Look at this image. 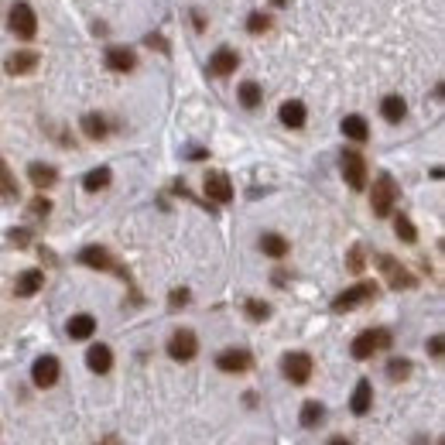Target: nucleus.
I'll return each mask as SVG.
<instances>
[{"instance_id": "1", "label": "nucleus", "mask_w": 445, "mask_h": 445, "mask_svg": "<svg viewBox=\"0 0 445 445\" xmlns=\"http://www.w3.org/2000/svg\"><path fill=\"white\" fill-rule=\"evenodd\" d=\"M394 202H397V185H394L391 175H377L373 182V192H370V206H373V216H391Z\"/></svg>"}, {"instance_id": "2", "label": "nucleus", "mask_w": 445, "mask_h": 445, "mask_svg": "<svg viewBox=\"0 0 445 445\" xmlns=\"http://www.w3.org/2000/svg\"><path fill=\"white\" fill-rule=\"evenodd\" d=\"M391 346V333L387 329H367V333H360L353 346H349V353L356 356V360H370L377 349H387Z\"/></svg>"}, {"instance_id": "3", "label": "nucleus", "mask_w": 445, "mask_h": 445, "mask_svg": "<svg viewBox=\"0 0 445 445\" xmlns=\"http://www.w3.org/2000/svg\"><path fill=\"white\" fill-rule=\"evenodd\" d=\"M195 353H199V340H195V333H192V329H179V333H172V340H168V356H172V360L188 363Z\"/></svg>"}, {"instance_id": "4", "label": "nucleus", "mask_w": 445, "mask_h": 445, "mask_svg": "<svg viewBox=\"0 0 445 445\" xmlns=\"http://www.w3.org/2000/svg\"><path fill=\"white\" fill-rule=\"evenodd\" d=\"M7 25H11V31H14L18 38H25L27 41V38H34V31H38V18H34V11H31L27 4H14Z\"/></svg>"}, {"instance_id": "5", "label": "nucleus", "mask_w": 445, "mask_h": 445, "mask_svg": "<svg viewBox=\"0 0 445 445\" xmlns=\"http://www.w3.org/2000/svg\"><path fill=\"white\" fill-rule=\"evenodd\" d=\"M377 295V285H370V281H360V285H353V288H346L333 302V312H349V309H356V305H363Z\"/></svg>"}, {"instance_id": "6", "label": "nucleus", "mask_w": 445, "mask_h": 445, "mask_svg": "<svg viewBox=\"0 0 445 445\" xmlns=\"http://www.w3.org/2000/svg\"><path fill=\"white\" fill-rule=\"evenodd\" d=\"M342 179L349 182V188H367V161L360 151H346L342 155Z\"/></svg>"}, {"instance_id": "7", "label": "nucleus", "mask_w": 445, "mask_h": 445, "mask_svg": "<svg viewBox=\"0 0 445 445\" xmlns=\"http://www.w3.org/2000/svg\"><path fill=\"white\" fill-rule=\"evenodd\" d=\"M281 370H285V377H288L291 384H309V377H312V356L309 353H288L281 360Z\"/></svg>"}, {"instance_id": "8", "label": "nucleus", "mask_w": 445, "mask_h": 445, "mask_svg": "<svg viewBox=\"0 0 445 445\" xmlns=\"http://www.w3.org/2000/svg\"><path fill=\"white\" fill-rule=\"evenodd\" d=\"M377 264H380V271H384V278H387V285H391V288H397V291H401V288H415V278H411V274H408L401 264L394 261V257L380 254V257H377Z\"/></svg>"}, {"instance_id": "9", "label": "nucleus", "mask_w": 445, "mask_h": 445, "mask_svg": "<svg viewBox=\"0 0 445 445\" xmlns=\"http://www.w3.org/2000/svg\"><path fill=\"white\" fill-rule=\"evenodd\" d=\"M250 353L247 349H223L219 356H216V367L223 370V373H247L250 370Z\"/></svg>"}, {"instance_id": "10", "label": "nucleus", "mask_w": 445, "mask_h": 445, "mask_svg": "<svg viewBox=\"0 0 445 445\" xmlns=\"http://www.w3.org/2000/svg\"><path fill=\"white\" fill-rule=\"evenodd\" d=\"M206 195H209L212 202L226 206V202L233 199V185H230V179H226L223 172H209V175H206Z\"/></svg>"}, {"instance_id": "11", "label": "nucleus", "mask_w": 445, "mask_h": 445, "mask_svg": "<svg viewBox=\"0 0 445 445\" xmlns=\"http://www.w3.org/2000/svg\"><path fill=\"white\" fill-rule=\"evenodd\" d=\"M58 360L55 356H38L34 360V367H31V380L38 384V387H52L55 380H58Z\"/></svg>"}, {"instance_id": "12", "label": "nucleus", "mask_w": 445, "mask_h": 445, "mask_svg": "<svg viewBox=\"0 0 445 445\" xmlns=\"http://www.w3.org/2000/svg\"><path fill=\"white\" fill-rule=\"evenodd\" d=\"M79 264H86V267H93V271H120L103 247H82V250H79ZM120 274H124V271H120Z\"/></svg>"}, {"instance_id": "13", "label": "nucleus", "mask_w": 445, "mask_h": 445, "mask_svg": "<svg viewBox=\"0 0 445 445\" xmlns=\"http://www.w3.org/2000/svg\"><path fill=\"white\" fill-rule=\"evenodd\" d=\"M236 65H240V55L233 52V49H216L209 58V72L212 76H230Z\"/></svg>"}, {"instance_id": "14", "label": "nucleus", "mask_w": 445, "mask_h": 445, "mask_svg": "<svg viewBox=\"0 0 445 445\" xmlns=\"http://www.w3.org/2000/svg\"><path fill=\"white\" fill-rule=\"evenodd\" d=\"M134 65H137V55H134L131 49H120V45L106 49V69H113V72H131Z\"/></svg>"}, {"instance_id": "15", "label": "nucleus", "mask_w": 445, "mask_h": 445, "mask_svg": "<svg viewBox=\"0 0 445 445\" xmlns=\"http://www.w3.org/2000/svg\"><path fill=\"white\" fill-rule=\"evenodd\" d=\"M86 367L93 370V373H106V370L113 367V353H110V346H103V342L89 346V349H86Z\"/></svg>"}, {"instance_id": "16", "label": "nucleus", "mask_w": 445, "mask_h": 445, "mask_svg": "<svg viewBox=\"0 0 445 445\" xmlns=\"http://www.w3.org/2000/svg\"><path fill=\"white\" fill-rule=\"evenodd\" d=\"M27 179H31V185H34V188H52V185L58 182V172H55L52 165L31 161V165H27Z\"/></svg>"}, {"instance_id": "17", "label": "nucleus", "mask_w": 445, "mask_h": 445, "mask_svg": "<svg viewBox=\"0 0 445 445\" xmlns=\"http://www.w3.org/2000/svg\"><path fill=\"white\" fill-rule=\"evenodd\" d=\"M65 333H69V336H72V340H89V336H93V333H96V318H93V315H72V318H69V325H65Z\"/></svg>"}, {"instance_id": "18", "label": "nucleus", "mask_w": 445, "mask_h": 445, "mask_svg": "<svg viewBox=\"0 0 445 445\" xmlns=\"http://www.w3.org/2000/svg\"><path fill=\"white\" fill-rule=\"evenodd\" d=\"M370 404H373V387H370V380H360L353 397H349V411L353 415H367Z\"/></svg>"}, {"instance_id": "19", "label": "nucleus", "mask_w": 445, "mask_h": 445, "mask_svg": "<svg viewBox=\"0 0 445 445\" xmlns=\"http://www.w3.org/2000/svg\"><path fill=\"white\" fill-rule=\"evenodd\" d=\"M45 285V274L41 271H25L21 278H18V285H14V291H18V298H31L34 291Z\"/></svg>"}, {"instance_id": "20", "label": "nucleus", "mask_w": 445, "mask_h": 445, "mask_svg": "<svg viewBox=\"0 0 445 445\" xmlns=\"http://www.w3.org/2000/svg\"><path fill=\"white\" fill-rule=\"evenodd\" d=\"M38 65V52H14L7 58V72L11 76H21V72H31Z\"/></svg>"}, {"instance_id": "21", "label": "nucleus", "mask_w": 445, "mask_h": 445, "mask_svg": "<svg viewBox=\"0 0 445 445\" xmlns=\"http://www.w3.org/2000/svg\"><path fill=\"white\" fill-rule=\"evenodd\" d=\"M281 124L285 127H305V103H298V100L281 103Z\"/></svg>"}, {"instance_id": "22", "label": "nucleus", "mask_w": 445, "mask_h": 445, "mask_svg": "<svg viewBox=\"0 0 445 445\" xmlns=\"http://www.w3.org/2000/svg\"><path fill=\"white\" fill-rule=\"evenodd\" d=\"M342 134L349 137V141H367L370 137V127L363 117H356V113H349L346 120H342Z\"/></svg>"}, {"instance_id": "23", "label": "nucleus", "mask_w": 445, "mask_h": 445, "mask_svg": "<svg viewBox=\"0 0 445 445\" xmlns=\"http://www.w3.org/2000/svg\"><path fill=\"white\" fill-rule=\"evenodd\" d=\"M380 113H384V120H391V124H401V120H404V113H408V103H404L401 96H384V103H380Z\"/></svg>"}, {"instance_id": "24", "label": "nucleus", "mask_w": 445, "mask_h": 445, "mask_svg": "<svg viewBox=\"0 0 445 445\" xmlns=\"http://www.w3.org/2000/svg\"><path fill=\"white\" fill-rule=\"evenodd\" d=\"M261 250L267 254V257H285L288 254V240L278 233H264L261 236Z\"/></svg>"}, {"instance_id": "25", "label": "nucleus", "mask_w": 445, "mask_h": 445, "mask_svg": "<svg viewBox=\"0 0 445 445\" xmlns=\"http://www.w3.org/2000/svg\"><path fill=\"white\" fill-rule=\"evenodd\" d=\"M325 421V408L318 404V401H305L302 404V425L305 428H315V425H322Z\"/></svg>"}, {"instance_id": "26", "label": "nucleus", "mask_w": 445, "mask_h": 445, "mask_svg": "<svg viewBox=\"0 0 445 445\" xmlns=\"http://www.w3.org/2000/svg\"><path fill=\"white\" fill-rule=\"evenodd\" d=\"M82 131H86V137H93V141H103L106 137V120L100 117V113H86V117H82Z\"/></svg>"}, {"instance_id": "27", "label": "nucleus", "mask_w": 445, "mask_h": 445, "mask_svg": "<svg viewBox=\"0 0 445 445\" xmlns=\"http://www.w3.org/2000/svg\"><path fill=\"white\" fill-rule=\"evenodd\" d=\"M110 179H113V175H110V168H93V172L82 179V188H86V192H100V188L110 185Z\"/></svg>"}, {"instance_id": "28", "label": "nucleus", "mask_w": 445, "mask_h": 445, "mask_svg": "<svg viewBox=\"0 0 445 445\" xmlns=\"http://www.w3.org/2000/svg\"><path fill=\"white\" fill-rule=\"evenodd\" d=\"M240 103L247 106V110L261 106V86H257V82H243V86H240Z\"/></svg>"}, {"instance_id": "29", "label": "nucleus", "mask_w": 445, "mask_h": 445, "mask_svg": "<svg viewBox=\"0 0 445 445\" xmlns=\"http://www.w3.org/2000/svg\"><path fill=\"white\" fill-rule=\"evenodd\" d=\"M0 195H4V199H18V182L11 179V172H7L4 157H0Z\"/></svg>"}, {"instance_id": "30", "label": "nucleus", "mask_w": 445, "mask_h": 445, "mask_svg": "<svg viewBox=\"0 0 445 445\" xmlns=\"http://www.w3.org/2000/svg\"><path fill=\"white\" fill-rule=\"evenodd\" d=\"M394 230H397V236H401L404 243H415V240H418V230H415V223H411L408 216H397V219H394Z\"/></svg>"}, {"instance_id": "31", "label": "nucleus", "mask_w": 445, "mask_h": 445, "mask_svg": "<svg viewBox=\"0 0 445 445\" xmlns=\"http://www.w3.org/2000/svg\"><path fill=\"white\" fill-rule=\"evenodd\" d=\"M267 27H271V18H267V14H261V11L247 18V31H250V34H261V31H267Z\"/></svg>"}, {"instance_id": "32", "label": "nucleus", "mask_w": 445, "mask_h": 445, "mask_svg": "<svg viewBox=\"0 0 445 445\" xmlns=\"http://www.w3.org/2000/svg\"><path fill=\"white\" fill-rule=\"evenodd\" d=\"M247 315H250L254 322H264V318L271 315V305H267V302H254V298H250V302H247Z\"/></svg>"}, {"instance_id": "33", "label": "nucleus", "mask_w": 445, "mask_h": 445, "mask_svg": "<svg viewBox=\"0 0 445 445\" xmlns=\"http://www.w3.org/2000/svg\"><path fill=\"white\" fill-rule=\"evenodd\" d=\"M408 373H411V363H408V360H391V363H387V377H391V380H404Z\"/></svg>"}, {"instance_id": "34", "label": "nucleus", "mask_w": 445, "mask_h": 445, "mask_svg": "<svg viewBox=\"0 0 445 445\" xmlns=\"http://www.w3.org/2000/svg\"><path fill=\"white\" fill-rule=\"evenodd\" d=\"M31 212H34V216H49V212H52V202H49V199H34V202H31Z\"/></svg>"}, {"instance_id": "35", "label": "nucleus", "mask_w": 445, "mask_h": 445, "mask_svg": "<svg viewBox=\"0 0 445 445\" xmlns=\"http://www.w3.org/2000/svg\"><path fill=\"white\" fill-rule=\"evenodd\" d=\"M185 302H188V291H185V288L172 291V309H179V305H185Z\"/></svg>"}, {"instance_id": "36", "label": "nucleus", "mask_w": 445, "mask_h": 445, "mask_svg": "<svg viewBox=\"0 0 445 445\" xmlns=\"http://www.w3.org/2000/svg\"><path fill=\"white\" fill-rule=\"evenodd\" d=\"M428 353H432L435 360L442 356V336H432V340H428Z\"/></svg>"}, {"instance_id": "37", "label": "nucleus", "mask_w": 445, "mask_h": 445, "mask_svg": "<svg viewBox=\"0 0 445 445\" xmlns=\"http://www.w3.org/2000/svg\"><path fill=\"white\" fill-rule=\"evenodd\" d=\"M7 240H11V243H18V247H25V243H27V230H11Z\"/></svg>"}, {"instance_id": "38", "label": "nucleus", "mask_w": 445, "mask_h": 445, "mask_svg": "<svg viewBox=\"0 0 445 445\" xmlns=\"http://www.w3.org/2000/svg\"><path fill=\"white\" fill-rule=\"evenodd\" d=\"M349 267H353V271H363V261H360V247H353V254H349Z\"/></svg>"}, {"instance_id": "39", "label": "nucleus", "mask_w": 445, "mask_h": 445, "mask_svg": "<svg viewBox=\"0 0 445 445\" xmlns=\"http://www.w3.org/2000/svg\"><path fill=\"white\" fill-rule=\"evenodd\" d=\"M329 445H353L349 439H342V435H336V439H329Z\"/></svg>"}, {"instance_id": "40", "label": "nucleus", "mask_w": 445, "mask_h": 445, "mask_svg": "<svg viewBox=\"0 0 445 445\" xmlns=\"http://www.w3.org/2000/svg\"><path fill=\"white\" fill-rule=\"evenodd\" d=\"M100 445H120V439H117V435H106V439H103Z\"/></svg>"}, {"instance_id": "41", "label": "nucleus", "mask_w": 445, "mask_h": 445, "mask_svg": "<svg viewBox=\"0 0 445 445\" xmlns=\"http://www.w3.org/2000/svg\"><path fill=\"white\" fill-rule=\"evenodd\" d=\"M271 4H274V7H285V4H288V0H271Z\"/></svg>"}]
</instances>
